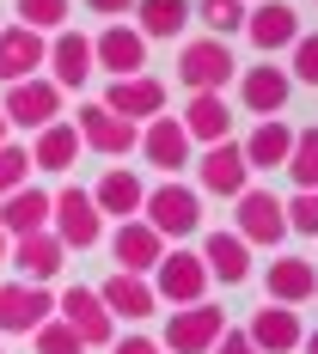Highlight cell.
I'll return each mask as SVG.
<instances>
[{
    "label": "cell",
    "mask_w": 318,
    "mask_h": 354,
    "mask_svg": "<svg viewBox=\"0 0 318 354\" xmlns=\"http://www.w3.org/2000/svg\"><path fill=\"white\" fill-rule=\"evenodd\" d=\"M6 263H19V281H43L49 287L62 275V263H68V245H62L55 232H25V239H12Z\"/></svg>",
    "instance_id": "cell-21"
},
{
    "label": "cell",
    "mask_w": 318,
    "mask_h": 354,
    "mask_svg": "<svg viewBox=\"0 0 318 354\" xmlns=\"http://www.w3.org/2000/svg\"><path fill=\"white\" fill-rule=\"evenodd\" d=\"M43 55H49V37L31 31V25H0V86H19V80H31L43 68Z\"/></svg>",
    "instance_id": "cell-19"
},
{
    "label": "cell",
    "mask_w": 318,
    "mask_h": 354,
    "mask_svg": "<svg viewBox=\"0 0 318 354\" xmlns=\"http://www.w3.org/2000/svg\"><path fill=\"white\" fill-rule=\"evenodd\" d=\"M184 135L190 147H214V141H233V104L220 98V92H190V104H184Z\"/></svg>",
    "instance_id": "cell-22"
},
{
    "label": "cell",
    "mask_w": 318,
    "mask_h": 354,
    "mask_svg": "<svg viewBox=\"0 0 318 354\" xmlns=\"http://www.w3.org/2000/svg\"><path fill=\"white\" fill-rule=\"evenodd\" d=\"M288 214V232H306V239H318V189H300L294 202H282Z\"/></svg>",
    "instance_id": "cell-37"
},
{
    "label": "cell",
    "mask_w": 318,
    "mask_h": 354,
    "mask_svg": "<svg viewBox=\"0 0 318 354\" xmlns=\"http://www.w3.org/2000/svg\"><path fill=\"white\" fill-rule=\"evenodd\" d=\"M0 141H12V122H6V110H0Z\"/></svg>",
    "instance_id": "cell-42"
},
{
    "label": "cell",
    "mask_w": 318,
    "mask_h": 354,
    "mask_svg": "<svg viewBox=\"0 0 318 354\" xmlns=\"http://www.w3.org/2000/svg\"><path fill=\"white\" fill-rule=\"evenodd\" d=\"M300 348H306V354H318V330H306V342H300Z\"/></svg>",
    "instance_id": "cell-41"
},
{
    "label": "cell",
    "mask_w": 318,
    "mask_h": 354,
    "mask_svg": "<svg viewBox=\"0 0 318 354\" xmlns=\"http://www.w3.org/2000/svg\"><path fill=\"white\" fill-rule=\"evenodd\" d=\"M190 165H196V189H202V196H227V202H233V196L251 189V165H245V153H239V141L202 147Z\"/></svg>",
    "instance_id": "cell-8"
},
{
    "label": "cell",
    "mask_w": 318,
    "mask_h": 354,
    "mask_svg": "<svg viewBox=\"0 0 318 354\" xmlns=\"http://www.w3.org/2000/svg\"><path fill=\"white\" fill-rule=\"evenodd\" d=\"M92 12H105V19H123V12H135V0H86Z\"/></svg>",
    "instance_id": "cell-40"
},
{
    "label": "cell",
    "mask_w": 318,
    "mask_h": 354,
    "mask_svg": "<svg viewBox=\"0 0 318 354\" xmlns=\"http://www.w3.org/2000/svg\"><path fill=\"white\" fill-rule=\"evenodd\" d=\"M105 110H116L123 122H153L159 110H166V80H153V73H129V80H110L105 98H98Z\"/></svg>",
    "instance_id": "cell-16"
},
{
    "label": "cell",
    "mask_w": 318,
    "mask_h": 354,
    "mask_svg": "<svg viewBox=\"0 0 318 354\" xmlns=\"http://www.w3.org/2000/svg\"><path fill=\"white\" fill-rule=\"evenodd\" d=\"M220 330H227V306H209V299H196V306H172L159 348H166V354H209L214 342H220Z\"/></svg>",
    "instance_id": "cell-3"
},
{
    "label": "cell",
    "mask_w": 318,
    "mask_h": 354,
    "mask_svg": "<svg viewBox=\"0 0 318 354\" xmlns=\"http://www.w3.org/2000/svg\"><path fill=\"white\" fill-rule=\"evenodd\" d=\"M288 55H294V62H288V80H294V86H318V31H300Z\"/></svg>",
    "instance_id": "cell-35"
},
{
    "label": "cell",
    "mask_w": 318,
    "mask_h": 354,
    "mask_svg": "<svg viewBox=\"0 0 318 354\" xmlns=\"http://www.w3.org/2000/svg\"><path fill=\"white\" fill-rule=\"evenodd\" d=\"M68 12H73V0H19V25H31L43 37L68 31Z\"/></svg>",
    "instance_id": "cell-33"
},
{
    "label": "cell",
    "mask_w": 318,
    "mask_h": 354,
    "mask_svg": "<svg viewBox=\"0 0 318 354\" xmlns=\"http://www.w3.org/2000/svg\"><path fill=\"white\" fill-rule=\"evenodd\" d=\"M288 98H294V80H288L282 62H251V68L239 73V110H251L257 122H263V116H282Z\"/></svg>",
    "instance_id": "cell-14"
},
{
    "label": "cell",
    "mask_w": 318,
    "mask_h": 354,
    "mask_svg": "<svg viewBox=\"0 0 318 354\" xmlns=\"http://www.w3.org/2000/svg\"><path fill=\"white\" fill-rule=\"evenodd\" d=\"M190 19H202L209 37H239L245 31V0H190Z\"/></svg>",
    "instance_id": "cell-31"
},
{
    "label": "cell",
    "mask_w": 318,
    "mask_h": 354,
    "mask_svg": "<svg viewBox=\"0 0 318 354\" xmlns=\"http://www.w3.org/2000/svg\"><path fill=\"white\" fill-rule=\"evenodd\" d=\"M0 110H6V122H12V129H25V135H37V129L62 122V86H55V80H43V73H31V80L6 86V98H0Z\"/></svg>",
    "instance_id": "cell-6"
},
{
    "label": "cell",
    "mask_w": 318,
    "mask_h": 354,
    "mask_svg": "<svg viewBox=\"0 0 318 354\" xmlns=\"http://www.w3.org/2000/svg\"><path fill=\"white\" fill-rule=\"evenodd\" d=\"M49 232H55L68 250H92L98 239H105V214L92 208L86 189H73V183H68V189L49 196Z\"/></svg>",
    "instance_id": "cell-5"
},
{
    "label": "cell",
    "mask_w": 318,
    "mask_h": 354,
    "mask_svg": "<svg viewBox=\"0 0 318 354\" xmlns=\"http://www.w3.org/2000/svg\"><path fill=\"white\" fill-rule=\"evenodd\" d=\"M270 306H306L318 293V269L306 257H270Z\"/></svg>",
    "instance_id": "cell-28"
},
{
    "label": "cell",
    "mask_w": 318,
    "mask_h": 354,
    "mask_svg": "<svg viewBox=\"0 0 318 354\" xmlns=\"http://www.w3.org/2000/svg\"><path fill=\"white\" fill-rule=\"evenodd\" d=\"M141 220L166 239V245H184V239H196L202 232V189H190V183H177V177H166V183H153L141 202Z\"/></svg>",
    "instance_id": "cell-1"
},
{
    "label": "cell",
    "mask_w": 318,
    "mask_h": 354,
    "mask_svg": "<svg viewBox=\"0 0 318 354\" xmlns=\"http://www.w3.org/2000/svg\"><path fill=\"white\" fill-rule=\"evenodd\" d=\"M25 183H31V147H19V141H0V196L25 189Z\"/></svg>",
    "instance_id": "cell-34"
},
{
    "label": "cell",
    "mask_w": 318,
    "mask_h": 354,
    "mask_svg": "<svg viewBox=\"0 0 318 354\" xmlns=\"http://www.w3.org/2000/svg\"><path fill=\"white\" fill-rule=\"evenodd\" d=\"M245 6H251V0H245Z\"/></svg>",
    "instance_id": "cell-47"
},
{
    "label": "cell",
    "mask_w": 318,
    "mask_h": 354,
    "mask_svg": "<svg viewBox=\"0 0 318 354\" xmlns=\"http://www.w3.org/2000/svg\"><path fill=\"white\" fill-rule=\"evenodd\" d=\"M153 293L166 299V306H196V299H209V269H202V257L196 250H177L166 245V257L153 263Z\"/></svg>",
    "instance_id": "cell-7"
},
{
    "label": "cell",
    "mask_w": 318,
    "mask_h": 354,
    "mask_svg": "<svg viewBox=\"0 0 318 354\" xmlns=\"http://www.w3.org/2000/svg\"><path fill=\"white\" fill-rule=\"evenodd\" d=\"M239 208H233V232L245 239L251 250H276L288 239V214H282V196L276 189H257L251 183L245 196H233Z\"/></svg>",
    "instance_id": "cell-4"
},
{
    "label": "cell",
    "mask_w": 318,
    "mask_h": 354,
    "mask_svg": "<svg viewBox=\"0 0 318 354\" xmlns=\"http://www.w3.org/2000/svg\"><path fill=\"white\" fill-rule=\"evenodd\" d=\"M49 318H55V293L43 281H0V330L6 336H31Z\"/></svg>",
    "instance_id": "cell-11"
},
{
    "label": "cell",
    "mask_w": 318,
    "mask_h": 354,
    "mask_svg": "<svg viewBox=\"0 0 318 354\" xmlns=\"http://www.w3.org/2000/svg\"><path fill=\"white\" fill-rule=\"evenodd\" d=\"M245 37H251L257 55L294 49V37H300V6H288V0H257V6H245Z\"/></svg>",
    "instance_id": "cell-15"
},
{
    "label": "cell",
    "mask_w": 318,
    "mask_h": 354,
    "mask_svg": "<svg viewBox=\"0 0 318 354\" xmlns=\"http://www.w3.org/2000/svg\"><path fill=\"white\" fill-rule=\"evenodd\" d=\"M209 354H257V342H251L245 330H233V324H227V330H220V342H214Z\"/></svg>",
    "instance_id": "cell-38"
},
{
    "label": "cell",
    "mask_w": 318,
    "mask_h": 354,
    "mask_svg": "<svg viewBox=\"0 0 318 354\" xmlns=\"http://www.w3.org/2000/svg\"><path fill=\"white\" fill-rule=\"evenodd\" d=\"M0 25H6V19H0Z\"/></svg>",
    "instance_id": "cell-44"
},
{
    "label": "cell",
    "mask_w": 318,
    "mask_h": 354,
    "mask_svg": "<svg viewBox=\"0 0 318 354\" xmlns=\"http://www.w3.org/2000/svg\"><path fill=\"white\" fill-rule=\"evenodd\" d=\"M92 68H105L110 80H129V73H147V37L123 19H110L105 31L92 37Z\"/></svg>",
    "instance_id": "cell-13"
},
{
    "label": "cell",
    "mask_w": 318,
    "mask_h": 354,
    "mask_svg": "<svg viewBox=\"0 0 318 354\" xmlns=\"http://www.w3.org/2000/svg\"><path fill=\"white\" fill-rule=\"evenodd\" d=\"M86 196H92V208L105 214V220H135V214H141V202H147V183L129 171V165H110V171L86 189Z\"/></svg>",
    "instance_id": "cell-23"
},
{
    "label": "cell",
    "mask_w": 318,
    "mask_h": 354,
    "mask_svg": "<svg viewBox=\"0 0 318 354\" xmlns=\"http://www.w3.org/2000/svg\"><path fill=\"white\" fill-rule=\"evenodd\" d=\"M177 80H184L190 92H227V86L239 80L233 43H227V37H190L184 55H177Z\"/></svg>",
    "instance_id": "cell-2"
},
{
    "label": "cell",
    "mask_w": 318,
    "mask_h": 354,
    "mask_svg": "<svg viewBox=\"0 0 318 354\" xmlns=\"http://www.w3.org/2000/svg\"><path fill=\"white\" fill-rule=\"evenodd\" d=\"M55 318L68 324V330L86 342V348H110V342H116V318L105 312L98 287H68V293L55 299Z\"/></svg>",
    "instance_id": "cell-9"
},
{
    "label": "cell",
    "mask_w": 318,
    "mask_h": 354,
    "mask_svg": "<svg viewBox=\"0 0 318 354\" xmlns=\"http://www.w3.org/2000/svg\"><path fill=\"white\" fill-rule=\"evenodd\" d=\"M31 348L37 354H86V342H80L62 318H49V324H37V330H31Z\"/></svg>",
    "instance_id": "cell-36"
},
{
    "label": "cell",
    "mask_w": 318,
    "mask_h": 354,
    "mask_svg": "<svg viewBox=\"0 0 318 354\" xmlns=\"http://www.w3.org/2000/svg\"><path fill=\"white\" fill-rule=\"evenodd\" d=\"M288 177H294V189H318V122L312 129H294V153H288Z\"/></svg>",
    "instance_id": "cell-32"
},
{
    "label": "cell",
    "mask_w": 318,
    "mask_h": 354,
    "mask_svg": "<svg viewBox=\"0 0 318 354\" xmlns=\"http://www.w3.org/2000/svg\"><path fill=\"white\" fill-rule=\"evenodd\" d=\"M110 354H166L153 336H123V342H110Z\"/></svg>",
    "instance_id": "cell-39"
},
{
    "label": "cell",
    "mask_w": 318,
    "mask_h": 354,
    "mask_svg": "<svg viewBox=\"0 0 318 354\" xmlns=\"http://www.w3.org/2000/svg\"><path fill=\"white\" fill-rule=\"evenodd\" d=\"M135 153H141L153 171H166V177H177L196 153H190V135H184V122H177L172 110H159L153 122H141V141H135Z\"/></svg>",
    "instance_id": "cell-12"
},
{
    "label": "cell",
    "mask_w": 318,
    "mask_h": 354,
    "mask_svg": "<svg viewBox=\"0 0 318 354\" xmlns=\"http://www.w3.org/2000/svg\"><path fill=\"white\" fill-rule=\"evenodd\" d=\"M239 153H245L251 171H282L288 153H294V122H282V116H263L245 141H239Z\"/></svg>",
    "instance_id": "cell-26"
},
{
    "label": "cell",
    "mask_w": 318,
    "mask_h": 354,
    "mask_svg": "<svg viewBox=\"0 0 318 354\" xmlns=\"http://www.w3.org/2000/svg\"><path fill=\"white\" fill-rule=\"evenodd\" d=\"M202 269H209V281H220V287H239V281H251V245L239 239V232H202Z\"/></svg>",
    "instance_id": "cell-24"
},
{
    "label": "cell",
    "mask_w": 318,
    "mask_h": 354,
    "mask_svg": "<svg viewBox=\"0 0 318 354\" xmlns=\"http://www.w3.org/2000/svg\"><path fill=\"white\" fill-rule=\"evenodd\" d=\"M98 299H105V312L110 318H129V324H141L159 312V293H153V281L147 275H105V287H98Z\"/></svg>",
    "instance_id": "cell-25"
},
{
    "label": "cell",
    "mask_w": 318,
    "mask_h": 354,
    "mask_svg": "<svg viewBox=\"0 0 318 354\" xmlns=\"http://www.w3.org/2000/svg\"><path fill=\"white\" fill-rule=\"evenodd\" d=\"M73 129H80V147H92V153H105V159H123V153H135V141H141V129L123 122L116 110H105L98 98L73 110Z\"/></svg>",
    "instance_id": "cell-10"
},
{
    "label": "cell",
    "mask_w": 318,
    "mask_h": 354,
    "mask_svg": "<svg viewBox=\"0 0 318 354\" xmlns=\"http://www.w3.org/2000/svg\"><path fill=\"white\" fill-rule=\"evenodd\" d=\"M43 68H49V80L62 86V92H86V80H92V37L86 31H55L49 37V55H43Z\"/></svg>",
    "instance_id": "cell-17"
},
{
    "label": "cell",
    "mask_w": 318,
    "mask_h": 354,
    "mask_svg": "<svg viewBox=\"0 0 318 354\" xmlns=\"http://www.w3.org/2000/svg\"><path fill=\"white\" fill-rule=\"evenodd\" d=\"M312 299H318V293H312Z\"/></svg>",
    "instance_id": "cell-45"
},
{
    "label": "cell",
    "mask_w": 318,
    "mask_h": 354,
    "mask_svg": "<svg viewBox=\"0 0 318 354\" xmlns=\"http://www.w3.org/2000/svg\"><path fill=\"white\" fill-rule=\"evenodd\" d=\"M245 336L257 342V354H300L306 324H300L294 306H257V318L245 324Z\"/></svg>",
    "instance_id": "cell-20"
},
{
    "label": "cell",
    "mask_w": 318,
    "mask_h": 354,
    "mask_svg": "<svg viewBox=\"0 0 318 354\" xmlns=\"http://www.w3.org/2000/svg\"><path fill=\"white\" fill-rule=\"evenodd\" d=\"M190 25V0H135V31L153 43V37H184Z\"/></svg>",
    "instance_id": "cell-30"
},
{
    "label": "cell",
    "mask_w": 318,
    "mask_h": 354,
    "mask_svg": "<svg viewBox=\"0 0 318 354\" xmlns=\"http://www.w3.org/2000/svg\"><path fill=\"white\" fill-rule=\"evenodd\" d=\"M6 250H12V239H6V232H0V263H6Z\"/></svg>",
    "instance_id": "cell-43"
},
{
    "label": "cell",
    "mask_w": 318,
    "mask_h": 354,
    "mask_svg": "<svg viewBox=\"0 0 318 354\" xmlns=\"http://www.w3.org/2000/svg\"><path fill=\"white\" fill-rule=\"evenodd\" d=\"M0 354H6V348H0Z\"/></svg>",
    "instance_id": "cell-46"
},
{
    "label": "cell",
    "mask_w": 318,
    "mask_h": 354,
    "mask_svg": "<svg viewBox=\"0 0 318 354\" xmlns=\"http://www.w3.org/2000/svg\"><path fill=\"white\" fill-rule=\"evenodd\" d=\"M80 153H86L80 147V129L73 122H49V129L31 135V171H73Z\"/></svg>",
    "instance_id": "cell-29"
},
{
    "label": "cell",
    "mask_w": 318,
    "mask_h": 354,
    "mask_svg": "<svg viewBox=\"0 0 318 354\" xmlns=\"http://www.w3.org/2000/svg\"><path fill=\"white\" fill-rule=\"evenodd\" d=\"M0 232L6 239H25V232H49V189H12V196H0Z\"/></svg>",
    "instance_id": "cell-27"
},
{
    "label": "cell",
    "mask_w": 318,
    "mask_h": 354,
    "mask_svg": "<svg viewBox=\"0 0 318 354\" xmlns=\"http://www.w3.org/2000/svg\"><path fill=\"white\" fill-rule=\"evenodd\" d=\"M110 257H116L123 275H153V263L166 257V239L135 214V220H116V232H110Z\"/></svg>",
    "instance_id": "cell-18"
}]
</instances>
